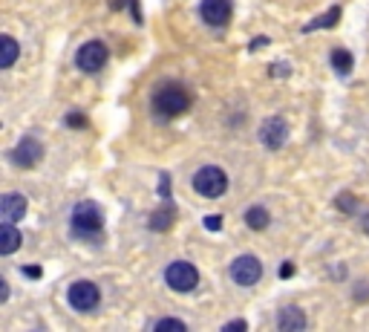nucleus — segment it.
Returning <instances> with one entry per match:
<instances>
[{
	"label": "nucleus",
	"mask_w": 369,
	"mask_h": 332,
	"mask_svg": "<svg viewBox=\"0 0 369 332\" xmlns=\"http://www.w3.org/2000/svg\"><path fill=\"white\" fill-rule=\"evenodd\" d=\"M153 329H179V332H188V323L184 321H179V318H162V321H156L153 323Z\"/></svg>",
	"instance_id": "aec40b11"
},
{
	"label": "nucleus",
	"mask_w": 369,
	"mask_h": 332,
	"mask_svg": "<svg viewBox=\"0 0 369 332\" xmlns=\"http://www.w3.org/2000/svg\"><path fill=\"white\" fill-rule=\"evenodd\" d=\"M40 159H43V145L38 139H32V136L21 139L18 148L12 150V162L18 165V168H35Z\"/></svg>",
	"instance_id": "1a4fd4ad"
},
{
	"label": "nucleus",
	"mask_w": 369,
	"mask_h": 332,
	"mask_svg": "<svg viewBox=\"0 0 369 332\" xmlns=\"http://www.w3.org/2000/svg\"><path fill=\"white\" fill-rule=\"evenodd\" d=\"M107 58H110V50L101 44V40H87V44L78 50V55H75V64L84 72H99L107 64Z\"/></svg>",
	"instance_id": "423d86ee"
},
{
	"label": "nucleus",
	"mask_w": 369,
	"mask_h": 332,
	"mask_svg": "<svg viewBox=\"0 0 369 332\" xmlns=\"http://www.w3.org/2000/svg\"><path fill=\"white\" fill-rule=\"evenodd\" d=\"M277 329L283 332H300L306 329V315L300 306H286L280 315H277Z\"/></svg>",
	"instance_id": "f8f14e48"
},
{
	"label": "nucleus",
	"mask_w": 369,
	"mask_h": 332,
	"mask_svg": "<svg viewBox=\"0 0 369 332\" xmlns=\"http://www.w3.org/2000/svg\"><path fill=\"white\" fill-rule=\"evenodd\" d=\"M225 188H228V177L216 165H205V168H199L194 174V191L208 199H219L225 194Z\"/></svg>",
	"instance_id": "20e7f679"
},
{
	"label": "nucleus",
	"mask_w": 369,
	"mask_h": 332,
	"mask_svg": "<svg viewBox=\"0 0 369 332\" xmlns=\"http://www.w3.org/2000/svg\"><path fill=\"white\" fill-rule=\"evenodd\" d=\"M260 277H263V263L254 255H240L231 263V280L237 286H254Z\"/></svg>",
	"instance_id": "6e6552de"
},
{
	"label": "nucleus",
	"mask_w": 369,
	"mask_h": 332,
	"mask_svg": "<svg viewBox=\"0 0 369 332\" xmlns=\"http://www.w3.org/2000/svg\"><path fill=\"white\" fill-rule=\"evenodd\" d=\"M338 18H341V6H332L326 18H317V21H312L303 32H312V29H317V26H335V23H338Z\"/></svg>",
	"instance_id": "6ab92c4d"
},
{
	"label": "nucleus",
	"mask_w": 369,
	"mask_h": 332,
	"mask_svg": "<svg viewBox=\"0 0 369 332\" xmlns=\"http://www.w3.org/2000/svg\"><path fill=\"white\" fill-rule=\"evenodd\" d=\"M67 128H75V131L87 128V116L84 113H67Z\"/></svg>",
	"instance_id": "412c9836"
},
{
	"label": "nucleus",
	"mask_w": 369,
	"mask_h": 332,
	"mask_svg": "<svg viewBox=\"0 0 369 332\" xmlns=\"http://www.w3.org/2000/svg\"><path fill=\"white\" fill-rule=\"evenodd\" d=\"M280 275H283V277H292V275H294V263H292V260H286V263H283V269H280Z\"/></svg>",
	"instance_id": "393cba45"
},
{
	"label": "nucleus",
	"mask_w": 369,
	"mask_h": 332,
	"mask_svg": "<svg viewBox=\"0 0 369 332\" xmlns=\"http://www.w3.org/2000/svg\"><path fill=\"white\" fill-rule=\"evenodd\" d=\"M202 21L208 26H225L231 21V12H234V6H231V0H202Z\"/></svg>",
	"instance_id": "9d476101"
},
{
	"label": "nucleus",
	"mask_w": 369,
	"mask_h": 332,
	"mask_svg": "<svg viewBox=\"0 0 369 332\" xmlns=\"http://www.w3.org/2000/svg\"><path fill=\"white\" fill-rule=\"evenodd\" d=\"M18 55H21L18 40H15L12 35H4V38H0V67L9 70V67L18 61Z\"/></svg>",
	"instance_id": "4468645a"
},
{
	"label": "nucleus",
	"mask_w": 369,
	"mask_h": 332,
	"mask_svg": "<svg viewBox=\"0 0 369 332\" xmlns=\"http://www.w3.org/2000/svg\"><path fill=\"white\" fill-rule=\"evenodd\" d=\"M173 205H165V209H159V211H153V217H150V228L153 231H167L170 226H173Z\"/></svg>",
	"instance_id": "f3484780"
},
{
	"label": "nucleus",
	"mask_w": 369,
	"mask_h": 332,
	"mask_svg": "<svg viewBox=\"0 0 369 332\" xmlns=\"http://www.w3.org/2000/svg\"><path fill=\"white\" fill-rule=\"evenodd\" d=\"M260 142L268 148V150H280L286 142H289V124L286 118L280 116H271L260 124Z\"/></svg>",
	"instance_id": "0eeeda50"
},
{
	"label": "nucleus",
	"mask_w": 369,
	"mask_h": 332,
	"mask_svg": "<svg viewBox=\"0 0 369 332\" xmlns=\"http://www.w3.org/2000/svg\"><path fill=\"white\" fill-rule=\"evenodd\" d=\"M21 245V231L15 228V223H6L0 226V255H15Z\"/></svg>",
	"instance_id": "ddd939ff"
},
{
	"label": "nucleus",
	"mask_w": 369,
	"mask_h": 332,
	"mask_svg": "<svg viewBox=\"0 0 369 332\" xmlns=\"http://www.w3.org/2000/svg\"><path fill=\"white\" fill-rule=\"evenodd\" d=\"M329 61H332V67H335L338 75H349L352 67H355V58H352L349 50H335V52L329 55Z\"/></svg>",
	"instance_id": "dca6fc26"
},
{
	"label": "nucleus",
	"mask_w": 369,
	"mask_h": 332,
	"mask_svg": "<svg viewBox=\"0 0 369 332\" xmlns=\"http://www.w3.org/2000/svg\"><path fill=\"white\" fill-rule=\"evenodd\" d=\"M0 301H4V304L9 301V283L6 280H0Z\"/></svg>",
	"instance_id": "b1692460"
},
{
	"label": "nucleus",
	"mask_w": 369,
	"mask_h": 332,
	"mask_svg": "<svg viewBox=\"0 0 369 332\" xmlns=\"http://www.w3.org/2000/svg\"><path fill=\"white\" fill-rule=\"evenodd\" d=\"M205 228H208V231H219V228H222V217H219V214L205 217Z\"/></svg>",
	"instance_id": "4be33fe9"
},
{
	"label": "nucleus",
	"mask_w": 369,
	"mask_h": 332,
	"mask_svg": "<svg viewBox=\"0 0 369 332\" xmlns=\"http://www.w3.org/2000/svg\"><path fill=\"white\" fill-rule=\"evenodd\" d=\"M165 283L173 289V292H194V289L199 286V272L188 260H173L165 269Z\"/></svg>",
	"instance_id": "39448f33"
},
{
	"label": "nucleus",
	"mask_w": 369,
	"mask_h": 332,
	"mask_svg": "<svg viewBox=\"0 0 369 332\" xmlns=\"http://www.w3.org/2000/svg\"><path fill=\"white\" fill-rule=\"evenodd\" d=\"M335 205H338V211H343L346 217H352V214L358 211V197H355V194H341Z\"/></svg>",
	"instance_id": "a211bd4d"
},
{
	"label": "nucleus",
	"mask_w": 369,
	"mask_h": 332,
	"mask_svg": "<svg viewBox=\"0 0 369 332\" xmlns=\"http://www.w3.org/2000/svg\"><path fill=\"white\" fill-rule=\"evenodd\" d=\"M360 228L369 234V211H363V220H360Z\"/></svg>",
	"instance_id": "bb28decb"
},
{
	"label": "nucleus",
	"mask_w": 369,
	"mask_h": 332,
	"mask_svg": "<svg viewBox=\"0 0 369 332\" xmlns=\"http://www.w3.org/2000/svg\"><path fill=\"white\" fill-rule=\"evenodd\" d=\"M67 301L75 312L87 315V312H96L99 304H101V292H99V286L92 283V280H75L70 286V292H67Z\"/></svg>",
	"instance_id": "7ed1b4c3"
},
{
	"label": "nucleus",
	"mask_w": 369,
	"mask_h": 332,
	"mask_svg": "<svg viewBox=\"0 0 369 332\" xmlns=\"http://www.w3.org/2000/svg\"><path fill=\"white\" fill-rule=\"evenodd\" d=\"M153 110L162 118H176V116L191 110V93L179 84H165L153 96Z\"/></svg>",
	"instance_id": "f03ea898"
},
{
	"label": "nucleus",
	"mask_w": 369,
	"mask_h": 332,
	"mask_svg": "<svg viewBox=\"0 0 369 332\" xmlns=\"http://www.w3.org/2000/svg\"><path fill=\"white\" fill-rule=\"evenodd\" d=\"M70 223H72V234L78 240H92V237H99L101 228H104V214H101V209L96 202L84 199V202H78L72 209V220Z\"/></svg>",
	"instance_id": "f257e3e1"
},
{
	"label": "nucleus",
	"mask_w": 369,
	"mask_h": 332,
	"mask_svg": "<svg viewBox=\"0 0 369 332\" xmlns=\"http://www.w3.org/2000/svg\"><path fill=\"white\" fill-rule=\"evenodd\" d=\"M23 214H26V197L4 194V199H0V217L6 223H18V220H23Z\"/></svg>",
	"instance_id": "9b49d317"
},
{
	"label": "nucleus",
	"mask_w": 369,
	"mask_h": 332,
	"mask_svg": "<svg viewBox=\"0 0 369 332\" xmlns=\"http://www.w3.org/2000/svg\"><path fill=\"white\" fill-rule=\"evenodd\" d=\"M222 329H225V332H231V329H240V332H243V329H248V323H246V321H228Z\"/></svg>",
	"instance_id": "5701e85b"
},
{
	"label": "nucleus",
	"mask_w": 369,
	"mask_h": 332,
	"mask_svg": "<svg viewBox=\"0 0 369 332\" xmlns=\"http://www.w3.org/2000/svg\"><path fill=\"white\" fill-rule=\"evenodd\" d=\"M246 226L254 228V231H263L271 226V214L263 209V205H251V209L246 211Z\"/></svg>",
	"instance_id": "2eb2a0df"
},
{
	"label": "nucleus",
	"mask_w": 369,
	"mask_h": 332,
	"mask_svg": "<svg viewBox=\"0 0 369 332\" xmlns=\"http://www.w3.org/2000/svg\"><path fill=\"white\" fill-rule=\"evenodd\" d=\"M23 275L32 277V280H38L40 277V266H29V269H23Z\"/></svg>",
	"instance_id": "a878e982"
}]
</instances>
